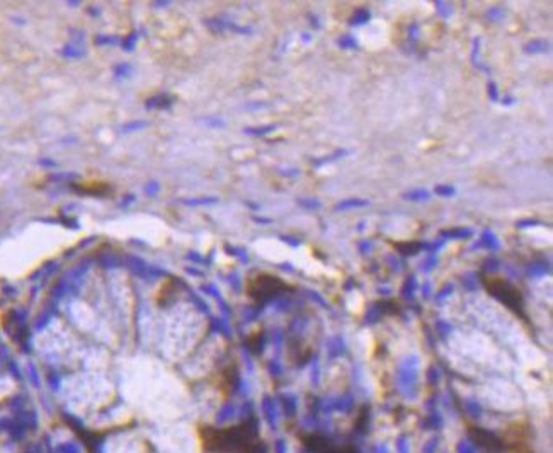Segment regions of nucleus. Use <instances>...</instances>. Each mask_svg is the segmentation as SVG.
I'll use <instances>...</instances> for the list:
<instances>
[{
  "label": "nucleus",
  "instance_id": "9d476101",
  "mask_svg": "<svg viewBox=\"0 0 553 453\" xmlns=\"http://www.w3.org/2000/svg\"><path fill=\"white\" fill-rule=\"evenodd\" d=\"M366 205H368L366 200H347V201L339 203V205H337V208L347 210V208H352V206H354V208H358V206H366Z\"/></svg>",
  "mask_w": 553,
  "mask_h": 453
},
{
  "label": "nucleus",
  "instance_id": "1a4fd4ad",
  "mask_svg": "<svg viewBox=\"0 0 553 453\" xmlns=\"http://www.w3.org/2000/svg\"><path fill=\"white\" fill-rule=\"evenodd\" d=\"M82 189L87 191V193H92V194H97V193L101 194V193H106V191H109V186L103 181H90L85 186H82Z\"/></svg>",
  "mask_w": 553,
  "mask_h": 453
},
{
  "label": "nucleus",
  "instance_id": "f257e3e1",
  "mask_svg": "<svg viewBox=\"0 0 553 453\" xmlns=\"http://www.w3.org/2000/svg\"><path fill=\"white\" fill-rule=\"evenodd\" d=\"M199 447L203 453H268V445L259 433L256 417H247L230 426L199 424Z\"/></svg>",
  "mask_w": 553,
  "mask_h": 453
},
{
  "label": "nucleus",
  "instance_id": "0eeeda50",
  "mask_svg": "<svg viewBox=\"0 0 553 453\" xmlns=\"http://www.w3.org/2000/svg\"><path fill=\"white\" fill-rule=\"evenodd\" d=\"M237 384H238V372L235 365L223 366L217 375V380H215V385H217L220 394H222L225 399H229V397L232 396L234 390L237 389Z\"/></svg>",
  "mask_w": 553,
  "mask_h": 453
},
{
  "label": "nucleus",
  "instance_id": "20e7f679",
  "mask_svg": "<svg viewBox=\"0 0 553 453\" xmlns=\"http://www.w3.org/2000/svg\"><path fill=\"white\" fill-rule=\"evenodd\" d=\"M484 285L487 288V292L492 296H496L497 300H501L505 307L511 308L515 314L519 315V317H526L524 315V300L521 292L517 290L516 287H512L508 280L499 278V276H485Z\"/></svg>",
  "mask_w": 553,
  "mask_h": 453
},
{
  "label": "nucleus",
  "instance_id": "6e6552de",
  "mask_svg": "<svg viewBox=\"0 0 553 453\" xmlns=\"http://www.w3.org/2000/svg\"><path fill=\"white\" fill-rule=\"evenodd\" d=\"M175 294H178V281H175V280H166L162 285H160L159 290H157L155 303L159 307L167 305V303L171 302V300H174Z\"/></svg>",
  "mask_w": 553,
  "mask_h": 453
},
{
  "label": "nucleus",
  "instance_id": "f8f14e48",
  "mask_svg": "<svg viewBox=\"0 0 553 453\" xmlns=\"http://www.w3.org/2000/svg\"><path fill=\"white\" fill-rule=\"evenodd\" d=\"M529 45H531V43H529ZM528 52H536V50H538V52H545V50H547V43H533L531 46H528Z\"/></svg>",
  "mask_w": 553,
  "mask_h": 453
},
{
  "label": "nucleus",
  "instance_id": "39448f33",
  "mask_svg": "<svg viewBox=\"0 0 553 453\" xmlns=\"http://www.w3.org/2000/svg\"><path fill=\"white\" fill-rule=\"evenodd\" d=\"M301 447L310 453H359L358 447L347 445H336L329 436L322 433H300L298 435Z\"/></svg>",
  "mask_w": 553,
  "mask_h": 453
},
{
  "label": "nucleus",
  "instance_id": "423d86ee",
  "mask_svg": "<svg viewBox=\"0 0 553 453\" xmlns=\"http://www.w3.org/2000/svg\"><path fill=\"white\" fill-rule=\"evenodd\" d=\"M466 431H468L470 438L473 440V443H475L484 453H501L499 435L482 428L480 424H473V423H470L468 426H466Z\"/></svg>",
  "mask_w": 553,
  "mask_h": 453
},
{
  "label": "nucleus",
  "instance_id": "ddd939ff",
  "mask_svg": "<svg viewBox=\"0 0 553 453\" xmlns=\"http://www.w3.org/2000/svg\"><path fill=\"white\" fill-rule=\"evenodd\" d=\"M436 193L443 194V196H451V194L454 193V189L450 186H439V187H436Z\"/></svg>",
  "mask_w": 553,
  "mask_h": 453
},
{
  "label": "nucleus",
  "instance_id": "9b49d317",
  "mask_svg": "<svg viewBox=\"0 0 553 453\" xmlns=\"http://www.w3.org/2000/svg\"><path fill=\"white\" fill-rule=\"evenodd\" d=\"M429 196L431 194L427 193V191L419 189V191H412V193L407 194L405 198H409V200H414V201H422V200H429Z\"/></svg>",
  "mask_w": 553,
  "mask_h": 453
},
{
  "label": "nucleus",
  "instance_id": "7ed1b4c3",
  "mask_svg": "<svg viewBox=\"0 0 553 453\" xmlns=\"http://www.w3.org/2000/svg\"><path fill=\"white\" fill-rule=\"evenodd\" d=\"M501 453H535L533 428L528 421H515L499 435Z\"/></svg>",
  "mask_w": 553,
  "mask_h": 453
},
{
  "label": "nucleus",
  "instance_id": "f03ea898",
  "mask_svg": "<svg viewBox=\"0 0 553 453\" xmlns=\"http://www.w3.org/2000/svg\"><path fill=\"white\" fill-rule=\"evenodd\" d=\"M288 285L286 281L274 275H268V273H259V275L250 276L245 283V294L257 305L269 302V300L276 299V296L283 295L285 292H288Z\"/></svg>",
  "mask_w": 553,
  "mask_h": 453
}]
</instances>
